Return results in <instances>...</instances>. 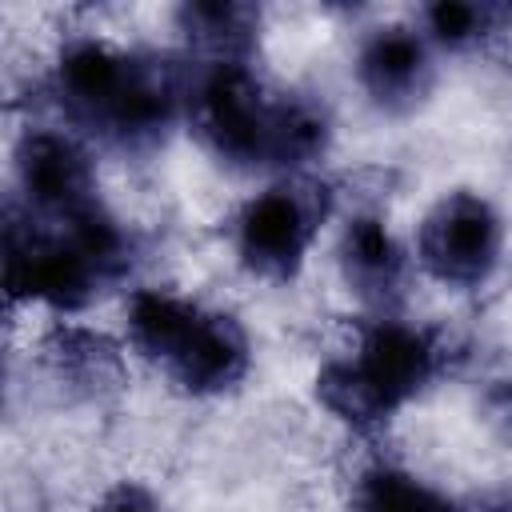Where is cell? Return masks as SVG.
<instances>
[{
  "label": "cell",
  "mask_w": 512,
  "mask_h": 512,
  "mask_svg": "<svg viewBox=\"0 0 512 512\" xmlns=\"http://www.w3.org/2000/svg\"><path fill=\"white\" fill-rule=\"evenodd\" d=\"M184 96L188 56L124 48L96 32L60 40L44 76L52 124L124 160L164 148L172 128L184 124Z\"/></svg>",
  "instance_id": "cell-1"
},
{
  "label": "cell",
  "mask_w": 512,
  "mask_h": 512,
  "mask_svg": "<svg viewBox=\"0 0 512 512\" xmlns=\"http://www.w3.org/2000/svg\"><path fill=\"white\" fill-rule=\"evenodd\" d=\"M136 268V236L124 220L96 204L64 220H40L8 200L4 224V288L8 304H44L84 312Z\"/></svg>",
  "instance_id": "cell-2"
},
{
  "label": "cell",
  "mask_w": 512,
  "mask_h": 512,
  "mask_svg": "<svg viewBox=\"0 0 512 512\" xmlns=\"http://www.w3.org/2000/svg\"><path fill=\"white\" fill-rule=\"evenodd\" d=\"M448 340L404 316H356L316 372V400L356 432L388 428L448 372Z\"/></svg>",
  "instance_id": "cell-3"
},
{
  "label": "cell",
  "mask_w": 512,
  "mask_h": 512,
  "mask_svg": "<svg viewBox=\"0 0 512 512\" xmlns=\"http://www.w3.org/2000/svg\"><path fill=\"white\" fill-rule=\"evenodd\" d=\"M336 216V188L320 172L272 176L260 192L244 196L228 224L224 240L236 264L264 284H288L300 276L312 244L324 224Z\"/></svg>",
  "instance_id": "cell-4"
},
{
  "label": "cell",
  "mask_w": 512,
  "mask_h": 512,
  "mask_svg": "<svg viewBox=\"0 0 512 512\" xmlns=\"http://www.w3.org/2000/svg\"><path fill=\"white\" fill-rule=\"evenodd\" d=\"M276 88L256 64H196L188 60L184 128L232 172H268Z\"/></svg>",
  "instance_id": "cell-5"
},
{
  "label": "cell",
  "mask_w": 512,
  "mask_h": 512,
  "mask_svg": "<svg viewBox=\"0 0 512 512\" xmlns=\"http://www.w3.org/2000/svg\"><path fill=\"white\" fill-rule=\"evenodd\" d=\"M504 216L476 188H452L416 224V268L448 292H480L504 260Z\"/></svg>",
  "instance_id": "cell-6"
},
{
  "label": "cell",
  "mask_w": 512,
  "mask_h": 512,
  "mask_svg": "<svg viewBox=\"0 0 512 512\" xmlns=\"http://www.w3.org/2000/svg\"><path fill=\"white\" fill-rule=\"evenodd\" d=\"M12 176V204L40 220H64L104 204L92 144L60 124H28L20 132L12 148Z\"/></svg>",
  "instance_id": "cell-7"
},
{
  "label": "cell",
  "mask_w": 512,
  "mask_h": 512,
  "mask_svg": "<svg viewBox=\"0 0 512 512\" xmlns=\"http://www.w3.org/2000/svg\"><path fill=\"white\" fill-rule=\"evenodd\" d=\"M352 76L380 116L400 120L432 100L440 80V52L412 20H384L360 32Z\"/></svg>",
  "instance_id": "cell-8"
},
{
  "label": "cell",
  "mask_w": 512,
  "mask_h": 512,
  "mask_svg": "<svg viewBox=\"0 0 512 512\" xmlns=\"http://www.w3.org/2000/svg\"><path fill=\"white\" fill-rule=\"evenodd\" d=\"M336 268L344 288L360 300L368 316H400L412 280H416V252L396 236L388 216L360 208L340 220L336 232Z\"/></svg>",
  "instance_id": "cell-9"
},
{
  "label": "cell",
  "mask_w": 512,
  "mask_h": 512,
  "mask_svg": "<svg viewBox=\"0 0 512 512\" xmlns=\"http://www.w3.org/2000/svg\"><path fill=\"white\" fill-rule=\"evenodd\" d=\"M160 372L184 396H224L252 372V336L240 316L200 304Z\"/></svg>",
  "instance_id": "cell-10"
},
{
  "label": "cell",
  "mask_w": 512,
  "mask_h": 512,
  "mask_svg": "<svg viewBox=\"0 0 512 512\" xmlns=\"http://www.w3.org/2000/svg\"><path fill=\"white\" fill-rule=\"evenodd\" d=\"M264 12L236 0H188L176 8L184 56L196 64H252L260 48Z\"/></svg>",
  "instance_id": "cell-11"
},
{
  "label": "cell",
  "mask_w": 512,
  "mask_h": 512,
  "mask_svg": "<svg viewBox=\"0 0 512 512\" xmlns=\"http://www.w3.org/2000/svg\"><path fill=\"white\" fill-rule=\"evenodd\" d=\"M336 136L332 108L316 92L288 88L276 96L272 116V144H268V172L272 176H296L316 172V164L328 156Z\"/></svg>",
  "instance_id": "cell-12"
},
{
  "label": "cell",
  "mask_w": 512,
  "mask_h": 512,
  "mask_svg": "<svg viewBox=\"0 0 512 512\" xmlns=\"http://www.w3.org/2000/svg\"><path fill=\"white\" fill-rule=\"evenodd\" d=\"M200 300L180 296L172 288H132L124 300V340L128 348L160 368L168 360V352L176 348V340L184 336L188 320L196 316Z\"/></svg>",
  "instance_id": "cell-13"
},
{
  "label": "cell",
  "mask_w": 512,
  "mask_h": 512,
  "mask_svg": "<svg viewBox=\"0 0 512 512\" xmlns=\"http://www.w3.org/2000/svg\"><path fill=\"white\" fill-rule=\"evenodd\" d=\"M44 364L60 384H68L76 392H88V396H100V392H108V388H116L124 380L120 348L108 336L88 332V328H56V332H48Z\"/></svg>",
  "instance_id": "cell-14"
},
{
  "label": "cell",
  "mask_w": 512,
  "mask_h": 512,
  "mask_svg": "<svg viewBox=\"0 0 512 512\" xmlns=\"http://www.w3.org/2000/svg\"><path fill=\"white\" fill-rule=\"evenodd\" d=\"M348 512H468L424 476L376 460L348 480Z\"/></svg>",
  "instance_id": "cell-15"
},
{
  "label": "cell",
  "mask_w": 512,
  "mask_h": 512,
  "mask_svg": "<svg viewBox=\"0 0 512 512\" xmlns=\"http://www.w3.org/2000/svg\"><path fill=\"white\" fill-rule=\"evenodd\" d=\"M428 44L440 56H472V52H496L500 36V4L480 0H436L420 4L412 20Z\"/></svg>",
  "instance_id": "cell-16"
},
{
  "label": "cell",
  "mask_w": 512,
  "mask_h": 512,
  "mask_svg": "<svg viewBox=\"0 0 512 512\" xmlns=\"http://www.w3.org/2000/svg\"><path fill=\"white\" fill-rule=\"evenodd\" d=\"M88 512H164V504L156 500V492L140 480H120L108 492H100V500Z\"/></svg>",
  "instance_id": "cell-17"
},
{
  "label": "cell",
  "mask_w": 512,
  "mask_h": 512,
  "mask_svg": "<svg viewBox=\"0 0 512 512\" xmlns=\"http://www.w3.org/2000/svg\"><path fill=\"white\" fill-rule=\"evenodd\" d=\"M484 412H488V420L512 440V380H500V384H492V388L484 392Z\"/></svg>",
  "instance_id": "cell-18"
},
{
  "label": "cell",
  "mask_w": 512,
  "mask_h": 512,
  "mask_svg": "<svg viewBox=\"0 0 512 512\" xmlns=\"http://www.w3.org/2000/svg\"><path fill=\"white\" fill-rule=\"evenodd\" d=\"M496 52L504 60H512V4H500V36H496Z\"/></svg>",
  "instance_id": "cell-19"
},
{
  "label": "cell",
  "mask_w": 512,
  "mask_h": 512,
  "mask_svg": "<svg viewBox=\"0 0 512 512\" xmlns=\"http://www.w3.org/2000/svg\"><path fill=\"white\" fill-rule=\"evenodd\" d=\"M468 512H512V496H496V500H484V504H476V508H468Z\"/></svg>",
  "instance_id": "cell-20"
}]
</instances>
